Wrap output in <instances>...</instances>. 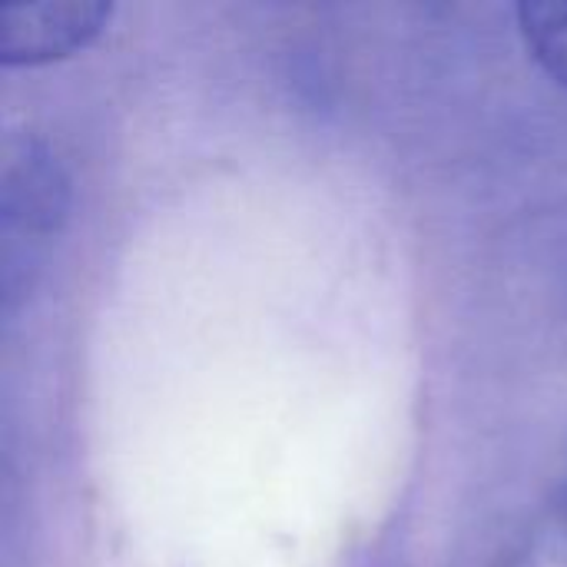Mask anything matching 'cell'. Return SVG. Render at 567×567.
I'll use <instances>...</instances> for the list:
<instances>
[{"mask_svg": "<svg viewBox=\"0 0 567 567\" xmlns=\"http://www.w3.org/2000/svg\"><path fill=\"white\" fill-rule=\"evenodd\" d=\"M518 17L535 60L567 86V3H522Z\"/></svg>", "mask_w": 567, "mask_h": 567, "instance_id": "2", "label": "cell"}, {"mask_svg": "<svg viewBox=\"0 0 567 567\" xmlns=\"http://www.w3.org/2000/svg\"><path fill=\"white\" fill-rule=\"evenodd\" d=\"M110 3H20L0 10V60L3 63H47L83 50L110 20Z\"/></svg>", "mask_w": 567, "mask_h": 567, "instance_id": "1", "label": "cell"}, {"mask_svg": "<svg viewBox=\"0 0 567 567\" xmlns=\"http://www.w3.org/2000/svg\"><path fill=\"white\" fill-rule=\"evenodd\" d=\"M502 567H567V505L542 515L515 542Z\"/></svg>", "mask_w": 567, "mask_h": 567, "instance_id": "3", "label": "cell"}]
</instances>
